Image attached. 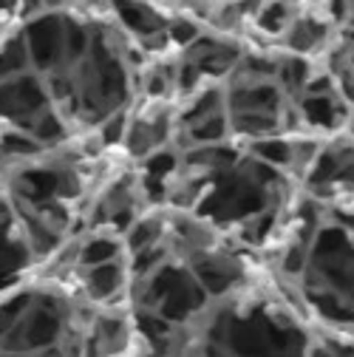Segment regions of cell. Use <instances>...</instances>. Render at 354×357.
I'll return each instance as SVG.
<instances>
[{
    "label": "cell",
    "mask_w": 354,
    "mask_h": 357,
    "mask_svg": "<svg viewBox=\"0 0 354 357\" xmlns=\"http://www.w3.org/2000/svg\"><path fill=\"white\" fill-rule=\"evenodd\" d=\"M122 278H125V273H122V264H116V258L97 264V266H91V273H88V292L97 298H111L119 289Z\"/></svg>",
    "instance_id": "1"
}]
</instances>
